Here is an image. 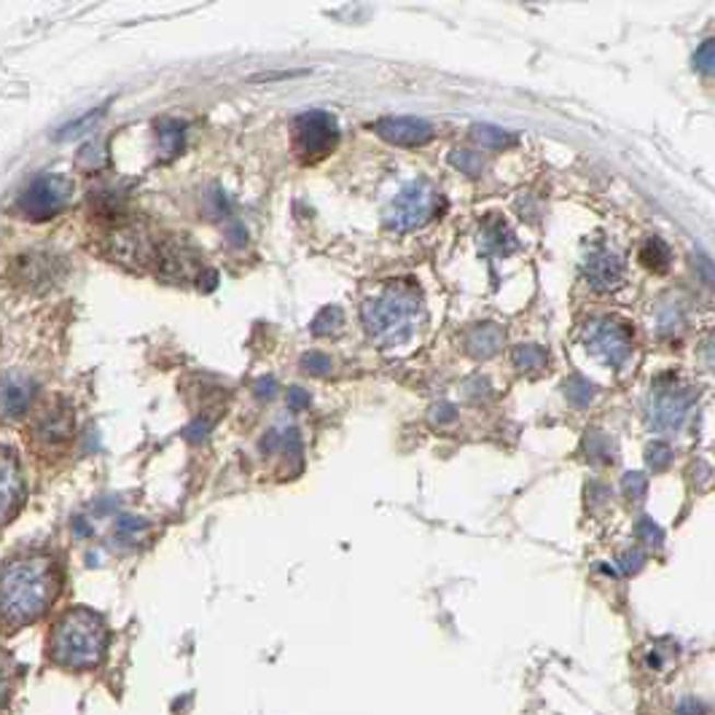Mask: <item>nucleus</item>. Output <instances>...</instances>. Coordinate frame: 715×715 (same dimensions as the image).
<instances>
[{"instance_id": "obj_1", "label": "nucleus", "mask_w": 715, "mask_h": 715, "mask_svg": "<svg viewBox=\"0 0 715 715\" xmlns=\"http://www.w3.org/2000/svg\"><path fill=\"white\" fill-rule=\"evenodd\" d=\"M62 591V571L51 556H11L0 567V626L14 632L44 617Z\"/></svg>"}, {"instance_id": "obj_2", "label": "nucleus", "mask_w": 715, "mask_h": 715, "mask_svg": "<svg viewBox=\"0 0 715 715\" xmlns=\"http://www.w3.org/2000/svg\"><path fill=\"white\" fill-rule=\"evenodd\" d=\"M108 648V630L99 613L73 608L55 624L49 637V656L62 667L84 670L103 661Z\"/></svg>"}, {"instance_id": "obj_3", "label": "nucleus", "mask_w": 715, "mask_h": 715, "mask_svg": "<svg viewBox=\"0 0 715 715\" xmlns=\"http://www.w3.org/2000/svg\"><path fill=\"white\" fill-rule=\"evenodd\" d=\"M418 309V291L409 283H396L385 289V293H379L377 298H368L363 304V324L379 344H398L412 333Z\"/></svg>"}, {"instance_id": "obj_4", "label": "nucleus", "mask_w": 715, "mask_h": 715, "mask_svg": "<svg viewBox=\"0 0 715 715\" xmlns=\"http://www.w3.org/2000/svg\"><path fill=\"white\" fill-rule=\"evenodd\" d=\"M73 184L66 175L44 173L33 178L16 199V213L27 221H49L68 208Z\"/></svg>"}, {"instance_id": "obj_5", "label": "nucleus", "mask_w": 715, "mask_h": 715, "mask_svg": "<svg viewBox=\"0 0 715 715\" xmlns=\"http://www.w3.org/2000/svg\"><path fill=\"white\" fill-rule=\"evenodd\" d=\"M293 151L304 164L326 160L339 145V127L337 119L326 110H307L293 121Z\"/></svg>"}, {"instance_id": "obj_6", "label": "nucleus", "mask_w": 715, "mask_h": 715, "mask_svg": "<svg viewBox=\"0 0 715 715\" xmlns=\"http://www.w3.org/2000/svg\"><path fill=\"white\" fill-rule=\"evenodd\" d=\"M438 195L433 191L431 184L425 180H418V184L407 186L390 204L388 226L396 228V232H412V228H420L423 224L436 215Z\"/></svg>"}, {"instance_id": "obj_7", "label": "nucleus", "mask_w": 715, "mask_h": 715, "mask_svg": "<svg viewBox=\"0 0 715 715\" xmlns=\"http://www.w3.org/2000/svg\"><path fill=\"white\" fill-rule=\"evenodd\" d=\"M586 344H589L591 353L600 355L602 361L613 363V366H621V363L630 358L632 331L630 326L621 324L619 318H602L589 328V333H586Z\"/></svg>"}, {"instance_id": "obj_8", "label": "nucleus", "mask_w": 715, "mask_h": 715, "mask_svg": "<svg viewBox=\"0 0 715 715\" xmlns=\"http://www.w3.org/2000/svg\"><path fill=\"white\" fill-rule=\"evenodd\" d=\"M73 431H75L73 409H70V403L62 401V398H55L49 407L40 409L38 420H35L33 425L35 442H38V447H46V449L66 447L70 436H73Z\"/></svg>"}, {"instance_id": "obj_9", "label": "nucleus", "mask_w": 715, "mask_h": 715, "mask_svg": "<svg viewBox=\"0 0 715 715\" xmlns=\"http://www.w3.org/2000/svg\"><path fill=\"white\" fill-rule=\"evenodd\" d=\"M25 503V477L14 449L0 447V527L9 525Z\"/></svg>"}, {"instance_id": "obj_10", "label": "nucleus", "mask_w": 715, "mask_h": 715, "mask_svg": "<svg viewBox=\"0 0 715 715\" xmlns=\"http://www.w3.org/2000/svg\"><path fill=\"white\" fill-rule=\"evenodd\" d=\"M374 132L385 140V143L403 145V149H418V145L431 143L436 138V130L423 119L414 116H390V119H379L374 125Z\"/></svg>"}, {"instance_id": "obj_11", "label": "nucleus", "mask_w": 715, "mask_h": 715, "mask_svg": "<svg viewBox=\"0 0 715 715\" xmlns=\"http://www.w3.org/2000/svg\"><path fill=\"white\" fill-rule=\"evenodd\" d=\"M624 274V263L611 250H597L586 259V280L595 291H611L621 283Z\"/></svg>"}, {"instance_id": "obj_12", "label": "nucleus", "mask_w": 715, "mask_h": 715, "mask_svg": "<svg viewBox=\"0 0 715 715\" xmlns=\"http://www.w3.org/2000/svg\"><path fill=\"white\" fill-rule=\"evenodd\" d=\"M35 398V383L27 377H20V374H11V377L0 379V412L9 414V418H16V414L25 412Z\"/></svg>"}, {"instance_id": "obj_13", "label": "nucleus", "mask_w": 715, "mask_h": 715, "mask_svg": "<svg viewBox=\"0 0 715 715\" xmlns=\"http://www.w3.org/2000/svg\"><path fill=\"white\" fill-rule=\"evenodd\" d=\"M689 403H691V392L689 390H665L656 396L654 401V423L659 427H676L683 423L685 412H689Z\"/></svg>"}, {"instance_id": "obj_14", "label": "nucleus", "mask_w": 715, "mask_h": 715, "mask_svg": "<svg viewBox=\"0 0 715 715\" xmlns=\"http://www.w3.org/2000/svg\"><path fill=\"white\" fill-rule=\"evenodd\" d=\"M503 342V331L495 324H482L466 333V348L473 358H490L497 353Z\"/></svg>"}, {"instance_id": "obj_15", "label": "nucleus", "mask_w": 715, "mask_h": 715, "mask_svg": "<svg viewBox=\"0 0 715 715\" xmlns=\"http://www.w3.org/2000/svg\"><path fill=\"white\" fill-rule=\"evenodd\" d=\"M263 455H283L289 457L291 462L302 460V438L293 427H285V431H272L263 436L261 442Z\"/></svg>"}, {"instance_id": "obj_16", "label": "nucleus", "mask_w": 715, "mask_h": 715, "mask_svg": "<svg viewBox=\"0 0 715 715\" xmlns=\"http://www.w3.org/2000/svg\"><path fill=\"white\" fill-rule=\"evenodd\" d=\"M156 132H160V149H162L164 160H173V156H178L180 151H184V145H186L184 121L162 119L160 125H156Z\"/></svg>"}, {"instance_id": "obj_17", "label": "nucleus", "mask_w": 715, "mask_h": 715, "mask_svg": "<svg viewBox=\"0 0 715 715\" xmlns=\"http://www.w3.org/2000/svg\"><path fill=\"white\" fill-rule=\"evenodd\" d=\"M471 138L477 140L482 149L488 151H501V149H508V145L514 143V134H508L506 130H501V127H490V125H477L471 130Z\"/></svg>"}, {"instance_id": "obj_18", "label": "nucleus", "mask_w": 715, "mask_h": 715, "mask_svg": "<svg viewBox=\"0 0 715 715\" xmlns=\"http://www.w3.org/2000/svg\"><path fill=\"white\" fill-rule=\"evenodd\" d=\"M16 681H20V665L9 654H0V711L9 705Z\"/></svg>"}, {"instance_id": "obj_19", "label": "nucleus", "mask_w": 715, "mask_h": 715, "mask_svg": "<svg viewBox=\"0 0 715 715\" xmlns=\"http://www.w3.org/2000/svg\"><path fill=\"white\" fill-rule=\"evenodd\" d=\"M641 259L650 269V272H665V269L670 267V248H667L659 237H654L646 248H643Z\"/></svg>"}, {"instance_id": "obj_20", "label": "nucleus", "mask_w": 715, "mask_h": 715, "mask_svg": "<svg viewBox=\"0 0 715 715\" xmlns=\"http://www.w3.org/2000/svg\"><path fill=\"white\" fill-rule=\"evenodd\" d=\"M514 363H517L519 372H538V368L547 366V353L538 344H521V348L514 350Z\"/></svg>"}, {"instance_id": "obj_21", "label": "nucleus", "mask_w": 715, "mask_h": 715, "mask_svg": "<svg viewBox=\"0 0 715 715\" xmlns=\"http://www.w3.org/2000/svg\"><path fill=\"white\" fill-rule=\"evenodd\" d=\"M565 396H567V401L573 403V407L582 409L591 401V396H595V388H591V385L582 377H571L565 383Z\"/></svg>"}, {"instance_id": "obj_22", "label": "nucleus", "mask_w": 715, "mask_h": 715, "mask_svg": "<svg viewBox=\"0 0 715 715\" xmlns=\"http://www.w3.org/2000/svg\"><path fill=\"white\" fill-rule=\"evenodd\" d=\"M449 162H453V167L462 169V173H468V175L479 173V169L484 167V160L479 156V151H471V149L453 151V154H449Z\"/></svg>"}, {"instance_id": "obj_23", "label": "nucleus", "mask_w": 715, "mask_h": 715, "mask_svg": "<svg viewBox=\"0 0 715 715\" xmlns=\"http://www.w3.org/2000/svg\"><path fill=\"white\" fill-rule=\"evenodd\" d=\"M105 116V105H99V108L95 110H90V114L84 116V119H79V121H73V125H68L66 130H62L60 134H57V138L60 140H70V138H79L81 132H86V130H92V125H97L99 119H103Z\"/></svg>"}, {"instance_id": "obj_24", "label": "nucleus", "mask_w": 715, "mask_h": 715, "mask_svg": "<svg viewBox=\"0 0 715 715\" xmlns=\"http://www.w3.org/2000/svg\"><path fill=\"white\" fill-rule=\"evenodd\" d=\"M339 326H342V313H339L337 307H326V309H320L318 318H315L313 333H318V337H326V333L337 331Z\"/></svg>"}, {"instance_id": "obj_25", "label": "nucleus", "mask_w": 715, "mask_h": 715, "mask_svg": "<svg viewBox=\"0 0 715 715\" xmlns=\"http://www.w3.org/2000/svg\"><path fill=\"white\" fill-rule=\"evenodd\" d=\"M143 532H145V521L138 517H125L119 525H116V536H119V541H125V543L140 541Z\"/></svg>"}, {"instance_id": "obj_26", "label": "nucleus", "mask_w": 715, "mask_h": 715, "mask_svg": "<svg viewBox=\"0 0 715 715\" xmlns=\"http://www.w3.org/2000/svg\"><path fill=\"white\" fill-rule=\"evenodd\" d=\"M694 68L700 70V73H715V38L705 40V44L694 51Z\"/></svg>"}, {"instance_id": "obj_27", "label": "nucleus", "mask_w": 715, "mask_h": 715, "mask_svg": "<svg viewBox=\"0 0 715 715\" xmlns=\"http://www.w3.org/2000/svg\"><path fill=\"white\" fill-rule=\"evenodd\" d=\"M646 460H648V466L654 468V471H661V468L670 466V460H672V449L667 447V444H661V442L650 444L648 453H646Z\"/></svg>"}, {"instance_id": "obj_28", "label": "nucleus", "mask_w": 715, "mask_h": 715, "mask_svg": "<svg viewBox=\"0 0 715 715\" xmlns=\"http://www.w3.org/2000/svg\"><path fill=\"white\" fill-rule=\"evenodd\" d=\"M302 368L304 372L315 374V377H320V374H328L331 361H328V355H324V353H307L302 358Z\"/></svg>"}, {"instance_id": "obj_29", "label": "nucleus", "mask_w": 715, "mask_h": 715, "mask_svg": "<svg viewBox=\"0 0 715 715\" xmlns=\"http://www.w3.org/2000/svg\"><path fill=\"white\" fill-rule=\"evenodd\" d=\"M624 490L630 492L632 497H643V492H646V477L637 471H630L624 477Z\"/></svg>"}, {"instance_id": "obj_30", "label": "nucleus", "mask_w": 715, "mask_h": 715, "mask_svg": "<svg viewBox=\"0 0 715 715\" xmlns=\"http://www.w3.org/2000/svg\"><path fill=\"white\" fill-rule=\"evenodd\" d=\"M637 536H641L646 543H654V547H659L661 543V530L650 519H643L641 525H637Z\"/></svg>"}, {"instance_id": "obj_31", "label": "nucleus", "mask_w": 715, "mask_h": 715, "mask_svg": "<svg viewBox=\"0 0 715 715\" xmlns=\"http://www.w3.org/2000/svg\"><path fill=\"white\" fill-rule=\"evenodd\" d=\"M208 433H210V423H208V420H195V423L189 425V431H186V438H189V442L199 444L204 436H208Z\"/></svg>"}, {"instance_id": "obj_32", "label": "nucleus", "mask_w": 715, "mask_h": 715, "mask_svg": "<svg viewBox=\"0 0 715 715\" xmlns=\"http://www.w3.org/2000/svg\"><path fill=\"white\" fill-rule=\"evenodd\" d=\"M431 418L436 420L438 425H447V423H453V420L457 418V412H455V407H449V403H438V407L433 409Z\"/></svg>"}, {"instance_id": "obj_33", "label": "nucleus", "mask_w": 715, "mask_h": 715, "mask_svg": "<svg viewBox=\"0 0 715 715\" xmlns=\"http://www.w3.org/2000/svg\"><path fill=\"white\" fill-rule=\"evenodd\" d=\"M309 403V392L302 388H291L289 390V407L293 409H304Z\"/></svg>"}, {"instance_id": "obj_34", "label": "nucleus", "mask_w": 715, "mask_h": 715, "mask_svg": "<svg viewBox=\"0 0 715 715\" xmlns=\"http://www.w3.org/2000/svg\"><path fill=\"white\" fill-rule=\"evenodd\" d=\"M641 565H643L641 552H630V554L621 556V571H624V573H635Z\"/></svg>"}, {"instance_id": "obj_35", "label": "nucleus", "mask_w": 715, "mask_h": 715, "mask_svg": "<svg viewBox=\"0 0 715 715\" xmlns=\"http://www.w3.org/2000/svg\"><path fill=\"white\" fill-rule=\"evenodd\" d=\"M694 261H696V267H700V272L705 274V280H711V283H715V267H713V263L707 261L702 254H696Z\"/></svg>"}, {"instance_id": "obj_36", "label": "nucleus", "mask_w": 715, "mask_h": 715, "mask_svg": "<svg viewBox=\"0 0 715 715\" xmlns=\"http://www.w3.org/2000/svg\"><path fill=\"white\" fill-rule=\"evenodd\" d=\"M702 355H705V363L711 366V372L715 374V333L705 342V350H702Z\"/></svg>"}, {"instance_id": "obj_37", "label": "nucleus", "mask_w": 715, "mask_h": 715, "mask_svg": "<svg viewBox=\"0 0 715 715\" xmlns=\"http://www.w3.org/2000/svg\"><path fill=\"white\" fill-rule=\"evenodd\" d=\"M274 390H278V385H274V379H261V383L259 385H256V392H259V396L261 398H269V396H272V392Z\"/></svg>"}]
</instances>
